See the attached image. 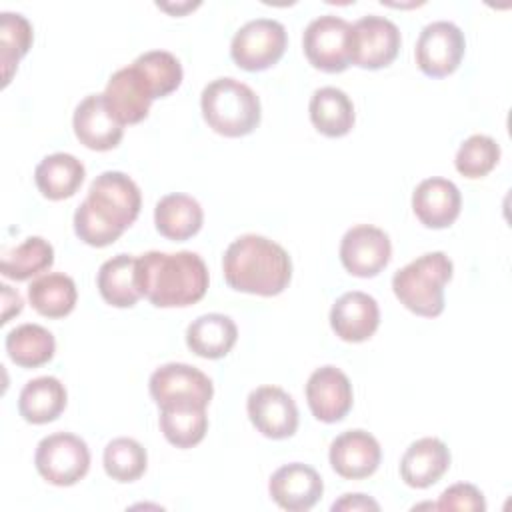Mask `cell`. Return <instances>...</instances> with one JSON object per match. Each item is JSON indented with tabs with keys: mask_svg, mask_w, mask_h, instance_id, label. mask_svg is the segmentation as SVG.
<instances>
[{
	"mask_svg": "<svg viewBox=\"0 0 512 512\" xmlns=\"http://www.w3.org/2000/svg\"><path fill=\"white\" fill-rule=\"evenodd\" d=\"M140 208L138 184L124 172L106 170L92 180L86 200L76 208L74 232L88 246H110L134 224Z\"/></svg>",
	"mask_w": 512,
	"mask_h": 512,
	"instance_id": "obj_1",
	"label": "cell"
},
{
	"mask_svg": "<svg viewBox=\"0 0 512 512\" xmlns=\"http://www.w3.org/2000/svg\"><path fill=\"white\" fill-rule=\"evenodd\" d=\"M136 280L140 294L158 308H184L204 298L208 290V268L190 250L174 254L150 250L136 258Z\"/></svg>",
	"mask_w": 512,
	"mask_h": 512,
	"instance_id": "obj_2",
	"label": "cell"
},
{
	"mask_svg": "<svg viewBox=\"0 0 512 512\" xmlns=\"http://www.w3.org/2000/svg\"><path fill=\"white\" fill-rule=\"evenodd\" d=\"M222 272L226 284L238 292L276 296L290 284L292 260L274 240L244 234L226 248Z\"/></svg>",
	"mask_w": 512,
	"mask_h": 512,
	"instance_id": "obj_3",
	"label": "cell"
},
{
	"mask_svg": "<svg viewBox=\"0 0 512 512\" xmlns=\"http://www.w3.org/2000/svg\"><path fill=\"white\" fill-rule=\"evenodd\" d=\"M200 108L206 124L226 138H240L254 132L262 116L256 92L230 76L216 78L204 86Z\"/></svg>",
	"mask_w": 512,
	"mask_h": 512,
	"instance_id": "obj_4",
	"label": "cell"
},
{
	"mask_svg": "<svg viewBox=\"0 0 512 512\" xmlns=\"http://www.w3.org/2000/svg\"><path fill=\"white\" fill-rule=\"evenodd\" d=\"M452 272V260L444 252H426L392 276L394 296L410 312L436 318L444 312V286Z\"/></svg>",
	"mask_w": 512,
	"mask_h": 512,
	"instance_id": "obj_5",
	"label": "cell"
},
{
	"mask_svg": "<svg viewBox=\"0 0 512 512\" xmlns=\"http://www.w3.org/2000/svg\"><path fill=\"white\" fill-rule=\"evenodd\" d=\"M34 466L38 474L54 486H72L88 474V444L70 432H54L36 446Z\"/></svg>",
	"mask_w": 512,
	"mask_h": 512,
	"instance_id": "obj_6",
	"label": "cell"
},
{
	"mask_svg": "<svg viewBox=\"0 0 512 512\" xmlns=\"http://www.w3.org/2000/svg\"><path fill=\"white\" fill-rule=\"evenodd\" d=\"M302 48L314 68L342 72L352 64V24L334 14L318 16L306 26Z\"/></svg>",
	"mask_w": 512,
	"mask_h": 512,
	"instance_id": "obj_7",
	"label": "cell"
},
{
	"mask_svg": "<svg viewBox=\"0 0 512 512\" xmlns=\"http://www.w3.org/2000/svg\"><path fill=\"white\" fill-rule=\"evenodd\" d=\"M288 46L284 24L272 18H256L238 28L230 44L232 60L246 72L274 66Z\"/></svg>",
	"mask_w": 512,
	"mask_h": 512,
	"instance_id": "obj_8",
	"label": "cell"
},
{
	"mask_svg": "<svg viewBox=\"0 0 512 512\" xmlns=\"http://www.w3.org/2000/svg\"><path fill=\"white\" fill-rule=\"evenodd\" d=\"M148 390L158 408L166 406H208L214 396L212 380L196 366L168 362L156 368L148 380Z\"/></svg>",
	"mask_w": 512,
	"mask_h": 512,
	"instance_id": "obj_9",
	"label": "cell"
},
{
	"mask_svg": "<svg viewBox=\"0 0 512 512\" xmlns=\"http://www.w3.org/2000/svg\"><path fill=\"white\" fill-rule=\"evenodd\" d=\"M466 50L464 32L448 20H436L422 28L416 40V64L430 78H444L452 74Z\"/></svg>",
	"mask_w": 512,
	"mask_h": 512,
	"instance_id": "obj_10",
	"label": "cell"
},
{
	"mask_svg": "<svg viewBox=\"0 0 512 512\" xmlns=\"http://www.w3.org/2000/svg\"><path fill=\"white\" fill-rule=\"evenodd\" d=\"M402 36L398 26L376 14L358 18L352 24V64L366 70L390 66L400 52Z\"/></svg>",
	"mask_w": 512,
	"mask_h": 512,
	"instance_id": "obj_11",
	"label": "cell"
},
{
	"mask_svg": "<svg viewBox=\"0 0 512 512\" xmlns=\"http://www.w3.org/2000/svg\"><path fill=\"white\" fill-rule=\"evenodd\" d=\"M392 244L388 234L372 224L352 226L340 242L342 266L358 278L378 276L390 262Z\"/></svg>",
	"mask_w": 512,
	"mask_h": 512,
	"instance_id": "obj_12",
	"label": "cell"
},
{
	"mask_svg": "<svg viewBox=\"0 0 512 512\" xmlns=\"http://www.w3.org/2000/svg\"><path fill=\"white\" fill-rule=\"evenodd\" d=\"M246 412L252 426L266 438L284 440L298 428L294 398L278 386H260L248 394Z\"/></svg>",
	"mask_w": 512,
	"mask_h": 512,
	"instance_id": "obj_13",
	"label": "cell"
},
{
	"mask_svg": "<svg viewBox=\"0 0 512 512\" xmlns=\"http://www.w3.org/2000/svg\"><path fill=\"white\" fill-rule=\"evenodd\" d=\"M306 400L312 416L320 422H340L352 408L354 394L348 376L332 366L316 368L306 382Z\"/></svg>",
	"mask_w": 512,
	"mask_h": 512,
	"instance_id": "obj_14",
	"label": "cell"
},
{
	"mask_svg": "<svg viewBox=\"0 0 512 512\" xmlns=\"http://www.w3.org/2000/svg\"><path fill=\"white\" fill-rule=\"evenodd\" d=\"M330 466L346 480H362L372 476L382 460L378 440L360 428L346 430L330 444Z\"/></svg>",
	"mask_w": 512,
	"mask_h": 512,
	"instance_id": "obj_15",
	"label": "cell"
},
{
	"mask_svg": "<svg viewBox=\"0 0 512 512\" xmlns=\"http://www.w3.org/2000/svg\"><path fill=\"white\" fill-rule=\"evenodd\" d=\"M268 492L280 508L288 512H306L322 498L324 482L312 466L290 462L270 476Z\"/></svg>",
	"mask_w": 512,
	"mask_h": 512,
	"instance_id": "obj_16",
	"label": "cell"
},
{
	"mask_svg": "<svg viewBox=\"0 0 512 512\" xmlns=\"http://www.w3.org/2000/svg\"><path fill=\"white\" fill-rule=\"evenodd\" d=\"M72 126L80 144L96 152L116 148L124 136V126L106 106L104 94L86 96L74 110Z\"/></svg>",
	"mask_w": 512,
	"mask_h": 512,
	"instance_id": "obj_17",
	"label": "cell"
},
{
	"mask_svg": "<svg viewBox=\"0 0 512 512\" xmlns=\"http://www.w3.org/2000/svg\"><path fill=\"white\" fill-rule=\"evenodd\" d=\"M102 94L106 106L122 126L142 122L148 116L150 104L154 100L144 78L132 64L116 70L108 78Z\"/></svg>",
	"mask_w": 512,
	"mask_h": 512,
	"instance_id": "obj_18",
	"label": "cell"
},
{
	"mask_svg": "<svg viewBox=\"0 0 512 512\" xmlns=\"http://www.w3.org/2000/svg\"><path fill=\"white\" fill-rule=\"evenodd\" d=\"M462 194L452 180L426 178L412 192V210L426 228H448L460 216Z\"/></svg>",
	"mask_w": 512,
	"mask_h": 512,
	"instance_id": "obj_19",
	"label": "cell"
},
{
	"mask_svg": "<svg viewBox=\"0 0 512 512\" xmlns=\"http://www.w3.org/2000/svg\"><path fill=\"white\" fill-rule=\"evenodd\" d=\"M380 324L378 302L360 290L342 294L330 310V326L344 342L368 340Z\"/></svg>",
	"mask_w": 512,
	"mask_h": 512,
	"instance_id": "obj_20",
	"label": "cell"
},
{
	"mask_svg": "<svg viewBox=\"0 0 512 512\" xmlns=\"http://www.w3.org/2000/svg\"><path fill=\"white\" fill-rule=\"evenodd\" d=\"M448 468L450 450L434 436L412 442L400 458V476L410 488H428L436 484Z\"/></svg>",
	"mask_w": 512,
	"mask_h": 512,
	"instance_id": "obj_21",
	"label": "cell"
},
{
	"mask_svg": "<svg viewBox=\"0 0 512 512\" xmlns=\"http://www.w3.org/2000/svg\"><path fill=\"white\" fill-rule=\"evenodd\" d=\"M238 340L234 320L220 312L202 314L186 328V346L200 358H224Z\"/></svg>",
	"mask_w": 512,
	"mask_h": 512,
	"instance_id": "obj_22",
	"label": "cell"
},
{
	"mask_svg": "<svg viewBox=\"0 0 512 512\" xmlns=\"http://www.w3.org/2000/svg\"><path fill=\"white\" fill-rule=\"evenodd\" d=\"M204 222L202 206L196 198L188 194H166L158 200L154 208V224L156 230L176 242H184L200 232Z\"/></svg>",
	"mask_w": 512,
	"mask_h": 512,
	"instance_id": "obj_23",
	"label": "cell"
},
{
	"mask_svg": "<svg viewBox=\"0 0 512 512\" xmlns=\"http://www.w3.org/2000/svg\"><path fill=\"white\" fill-rule=\"evenodd\" d=\"M308 112L314 128L328 138L346 136L356 120L352 100L336 86H322L314 90Z\"/></svg>",
	"mask_w": 512,
	"mask_h": 512,
	"instance_id": "obj_24",
	"label": "cell"
},
{
	"mask_svg": "<svg viewBox=\"0 0 512 512\" xmlns=\"http://www.w3.org/2000/svg\"><path fill=\"white\" fill-rule=\"evenodd\" d=\"M86 176L84 164L66 152H54L40 160L34 170V182L48 200H64L78 192Z\"/></svg>",
	"mask_w": 512,
	"mask_h": 512,
	"instance_id": "obj_25",
	"label": "cell"
},
{
	"mask_svg": "<svg viewBox=\"0 0 512 512\" xmlns=\"http://www.w3.org/2000/svg\"><path fill=\"white\" fill-rule=\"evenodd\" d=\"M66 400V388L58 378L38 376L20 390L18 412L30 424H48L64 412Z\"/></svg>",
	"mask_w": 512,
	"mask_h": 512,
	"instance_id": "obj_26",
	"label": "cell"
},
{
	"mask_svg": "<svg viewBox=\"0 0 512 512\" xmlns=\"http://www.w3.org/2000/svg\"><path fill=\"white\" fill-rule=\"evenodd\" d=\"M96 286L110 306L132 308L142 298L136 280V258L130 254L108 258L98 270Z\"/></svg>",
	"mask_w": 512,
	"mask_h": 512,
	"instance_id": "obj_27",
	"label": "cell"
},
{
	"mask_svg": "<svg viewBox=\"0 0 512 512\" xmlns=\"http://www.w3.org/2000/svg\"><path fill=\"white\" fill-rule=\"evenodd\" d=\"M76 284L62 272H48L32 280L28 286V300L32 308L46 318H64L76 306Z\"/></svg>",
	"mask_w": 512,
	"mask_h": 512,
	"instance_id": "obj_28",
	"label": "cell"
},
{
	"mask_svg": "<svg viewBox=\"0 0 512 512\" xmlns=\"http://www.w3.org/2000/svg\"><path fill=\"white\" fill-rule=\"evenodd\" d=\"M8 358L20 368H38L52 360L56 340L40 324H20L6 334Z\"/></svg>",
	"mask_w": 512,
	"mask_h": 512,
	"instance_id": "obj_29",
	"label": "cell"
},
{
	"mask_svg": "<svg viewBox=\"0 0 512 512\" xmlns=\"http://www.w3.org/2000/svg\"><path fill=\"white\" fill-rule=\"evenodd\" d=\"M164 438L176 448H192L200 444L208 432V416L204 406H166L158 418Z\"/></svg>",
	"mask_w": 512,
	"mask_h": 512,
	"instance_id": "obj_30",
	"label": "cell"
},
{
	"mask_svg": "<svg viewBox=\"0 0 512 512\" xmlns=\"http://www.w3.org/2000/svg\"><path fill=\"white\" fill-rule=\"evenodd\" d=\"M54 264V248L40 236H30L12 250H6L0 260V272L10 280H28Z\"/></svg>",
	"mask_w": 512,
	"mask_h": 512,
	"instance_id": "obj_31",
	"label": "cell"
},
{
	"mask_svg": "<svg viewBox=\"0 0 512 512\" xmlns=\"http://www.w3.org/2000/svg\"><path fill=\"white\" fill-rule=\"evenodd\" d=\"M132 66L144 78L152 98H164L172 94L182 84V64L180 60L166 50H148L140 54Z\"/></svg>",
	"mask_w": 512,
	"mask_h": 512,
	"instance_id": "obj_32",
	"label": "cell"
},
{
	"mask_svg": "<svg viewBox=\"0 0 512 512\" xmlns=\"http://www.w3.org/2000/svg\"><path fill=\"white\" fill-rule=\"evenodd\" d=\"M148 466V454L144 446L134 438H114L104 448V470L116 482L138 480Z\"/></svg>",
	"mask_w": 512,
	"mask_h": 512,
	"instance_id": "obj_33",
	"label": "cell"
},
{
	"mask_svg": "<svg viewBox=\"0 0 512 512\" xmlns=\"http://www.w3.org/2000/svg\"><path fill=\"white\" fill-rule=\"evenodd\" d=\"M498 160H500V144L492 136L472 134L460 144L454 164L462 176L474 180L492 172Z\"/></svg>",
	"mask_w": 512,
	"mask_h": 512,
	"instance_id": "obj_34",
	"label": "cell"
},
{
	"mask_svg": "<svg viewBox=\"0 0 512 512\" xmlns=\"http://www.w3.org/2000/svg\"><path fill=\"white\" fill-rule=\"evenodd\" d=\"M0 24V44H2V68H4V84L10 82L14 68L20 58L28 54L32 46V24L14 12H2Z\"/></svg>",
	"mask_w": 512,
	"mask_h": 512,
	"instance_id": "obj_35",
	"label": "cell"
},
{
	"mask_svg": "<svg viewBox=\"0 0 512 512\" xmlns=\"http://www.w3.org/2000/svg\"><path fill=\"white\" fill-rule=\"evenodd\" d=\"M438 510H466V512H484L486 500L484 494L468 482H458L448 486L436 504Z\"/></svg>",
	"mask_w": 512,
	"mask_h": 512,
	"instance_id": "obj_36",
	"label": "cell"
},
{
	"mask_svg": "<svg viewBox=\"0 0 512 512\" xmlns=\"http://www.w3.org/2000/svg\"><path fill=\"white\" fill-rule=\"evenodd\" d=\"M330 510L332 512H336V510H346V512H350V510L352 512H356V510H374V512H378L380 504L374 498L366 496V494H344L340 500H336L330 506Z\"/></svg>",
	"mask_w": 512,
	"mask_h": 512,
	"instance_id": "obj_37",
	"label": "cell"
}]
</instances>
